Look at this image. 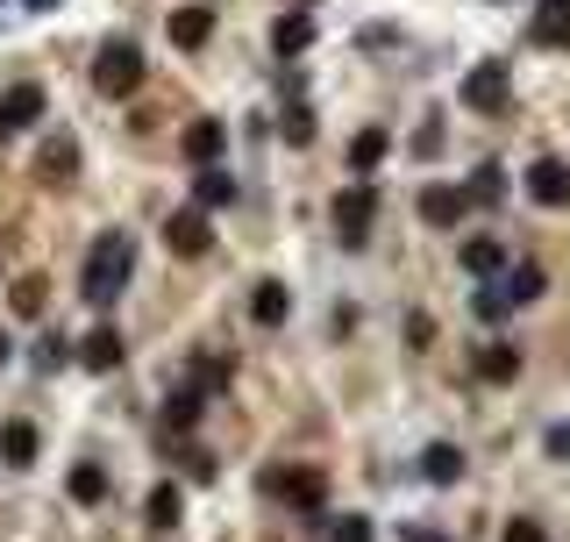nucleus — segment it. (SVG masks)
I'll use <instances>...</instances> for the list:
<instances>
[{"instance_id":"obj_23","label":"nucleus","mask_w":570,"mask_h":542,"mask_svg":"<svg viewBox=\"0 0 570 542\" xmlns=\"http://www.w3.org/2000/svg\"><path fill=\"white\" fill-rule=\"evenodd\" d=\"M385 150H393V136H385V129H364V136L350 143V164H357V172H379Z\"/></svg>"},{"instance_id":"obj_22","label":"nucleus","mask_w":570,"mask_h":542,"mask_svg":"<svg viewBox=\"0 0 570 542\" xmlns=\"http://www.w3.org/2000/svg\"><path fill=\"white\" fill-rule=\"evenodd\" d=\"M0 115H8V129H22V122H36L43 115V86H14L8 100H0Z\"/></svg>"},{"instance_id":"obj_6","label":"nucleus","mask_w":570,"mask_h":542,"mask_svg":"<svg viewBox=\"0 0 570 542\" xmlns=\"http://www.w3.org/2000/svg\"><path fill=\"white\" fill-rule=\"evenodd\" d=\"M164 243H172L178 258H207V243H215V236H207V207H178V215L164 221Z\"/></svg>"},{"instance_id":"obj_16","label":"nucleus","mask_w":570,"mask_h":542,"mask_svg":"<svg viewBox=\"0 0 570 542\" xmlns=\"http://www.w3.org/2000/svg\"><path fill=\"white\" fill-rule=\"evenodd\" d=\"M221 143H229V129H221V122H193L186 136H178V150H186L193 164H215V158H221Z\"/></svg>"},{"instance_id":"obj_17","label":"nucleus","mask_w":570,"mask_h":542,"mask_svg":"<svg viewBox=\"0 0 570 542\" xmlns=\"http://www.w3.org/2000/svg\"><path fill=\"white\" fill-rule=\"evenodd\" d=\"M463 271H471V279H500V271H506V243L471 236V243H463Z\"/></svg>"},{"instance_id":"obj_2","label":"nucleus","mask_w":570,"mask_h":542,"mask_svg":"<svg viewBox=\"0 0 570 542\" xmlns=\"http://www.w3.org/2000/svg\"><path fill=\"white\" fill-rule=\"evenodd\" d=\"M371 221H379V193L364 186V178H357V186H342L336 193V236L350 250H364L371 243Z\"/></svg>"},{"instance_id":"obj_26","label":"nucleus","mask_w":570,"mask_h":542,"mask_svg":"<svg viewBox=\"0 0 570 542\" xmlns=\"http://www.w3.org/2000/svg\"><path fill=\"white\" fill-rule=\"evenodd\" d=\"M229 357H200V365H193V386H200V393H221V386H229Z\"/></svg>"},{"instance_id":"obj_1","label":"nucleus","mask_w":570,"mask_h":542,"mask_svg":"<svg viewBox=\"0 0 570 542\" xmlns=\"http://www.w3.org/2000/svg\"><path fill=\"white\" fill-rule=\"evenodd\" d=\"M129 271H136V243H129L122 229L94 236V250H86V271H79V300H94V307H108L114 293L129 285Z\"/></svg>"},{"instance_id":"obj_34","label":"nucleus","mask_w":570,"mask_h":542,"mask_svg":"<svg viewBox=\"0 0 570 542\" xmlns=\"http://www.w3.org/2000/svg\"><path fill=\"white\" fill-rule=\"evenodd\" d=\"M542 449H549V457H557V464L570 457V421H557V429H549V435H542Z\"/></svg>"},{"instance_id":"obj_29","label":"nucleus","mask_w":570,"mask_h":542,"mask_svg":"<svg viewBox=\"0 0 570 542\" xmlns=\"http://www.w3.org/2000/svg\"><path fill=\"white\" fill-rule=\"evenodd\" d=\"M278 129H285V143H293V150H299V143H314V115H307V108H285V122H278Z\"/></svg>"},{"instance_id":"obj_25","label":"nucleus","mask_w":570,"mask_h":542,"mask_svg":"<svg viewBox=\"0 0 570 542\" xmlns=\"http://www.w3.org/2000/svg\"><path fill=\"white\" fill-rule=\"evenodd\" d=\"M178 514H186V492H178V486H150V521H157V529H172Z\"/></svg>"},{"instance_id":"obj_3","label":"nucleus","mask_w":570,"mask_h":542,"mask_svg":"<svg viewBox=\"0 0 570 542\" xmlns=\"http://www.w3.org/2000/svg\"><path fill=\"white\" fill-rule=\"evenodd\" d=\"M94 86L108 100H129L143 86V51L136 43H108V51H100V65H94Z\"/></svg>"},{"instance_id":"obj_21","label":"nucleus","mask_w":570,"mask_h":542,"mask_svg":"<svg viewBox=\"0 0 570 542\" xmlns=\"http://www.w3.org/2000/svg\"><path fill=\"white\" fill-rule=\"evenodd\" d=\"M535 43H570V0H542V14H535Z\"/></svg>"},{"instance_id":"obj_14","label":"nucleus","mask_w":570,"mask_h":542,"mask_svg":"<svg viewBox=\"0 0 570 542\" xmlns=\"http://www.w3.org/2000/svg\"><path fill=\"white\" fill-rule=\"evenodd\" d=\"M492 285L506 293V307H528V300H542V264H514V271H500Z\"/></svg>"},{"instance_id":"obj_5","label":"nucleus","mask_w":570,"mask_h":542,"mask_svg":"<svg viewBox=\"0 0 570 542\" xmlns=\"http://www.w3.org/2000/svg\"><path fill=\"white\" fill-rule=\"evenodd\" d=\"M506 94H514L506 65H478L471 79H463V108H478V115H500V108H506Z\"/></svg>"},{"instance_id":"obj_18","label":"nucleus","mask_w":570,"mask_h":542,"mask_svg":"<svg viewBox=\"0 0 570 542\" xmlns=\"http://www.w3.org/2000/svg\"><path fill=\"white\" fill-rule=\"evenodd\" d=\"M79 365L86 371H114L122 365V336H114V328H94V336L79 343Z\"/></svg>"},{"instance_id":"obj_27","label":"nucleus","mask_w":570,"mask_h":542,"mask_svg":"<svg viewBox=\"0 0 570 542\" xmlns=\"http://www.w3.org/2000/svg\"><path fill=\"white\" fill-rule=\"evenodd\" d=\"M43 300H51V285H43V279H14V314H29V322H36Z\"/></svg>"},{"instance_id":"obj_38","label":"nucleus","mask_w":570,"mask_h":542,"mask_svg":"<svg viewBox=\"0 0 570 542\" xmlns=\"http://www.w3.org/2000/svg\"><path fill=\"white\" fill-rule=\"evenodd\" d=\"M8 350H14V343H8V336H0V365H8Z\"/></svg>"},{"instance_id":"obj_15","label":"nucleus","mask_w":570,"mask_h":542,"mask_svg":"<svg viewBox=\"0 0 570 542\" xmlns=\"http://www.w3.org/2000/svg\"><path fill=\"white\" fill-rule=\"evenodd\" d=\"M207 36H215V8H178L172 14V43H178V51H200Z\"/></svg>"},{"instance_id":"obj_31","label":"nucleus","mask_w":570,"mask_h":542,"mask_svg":"<svg viewBox=\"0 0 570 542\" xmlns=\"http://www.w3.org/2000/svg\"><path fill=\"white\" fill-rule=\"evenodd\" d=\"M336 542H379V535H371L364 514H342V521H336Z\"/></svg>"},{"instance_id":"obj_30","label":"nucleus","mask_w":570,"mask_h":542,"mask_svg":"<svg viewBox=\"0 0 570 542\" xmlns=\"http://www.w3.org/2000/svg\"><path fill=\"white\" fill-rule=\"evenodd\" d=\"M72 164H79V150H72V143H51V150H43V172H51V178H65Z\"/></svg>"},{"instance_id":"obj_7","label":"nucleus","mask_w":570,"mask_h":542,"mask_svg":"<svg viewBox=\"0 0 570 542\" xmlns=\"http://www.w3.org/2000/svg\"><path fill=\"white\" fill-rule=\"evenodd\" d=\"M528 193L542 207H570V164L563 158H535L528 164Z\"/></svg>"},{"instance_id":"obj_24","label":"nucleus","mask_w":570,"mask_h":542,"mask_svg":"<svg viewBox=\"0 0 570 542\" xmlns=\"http://www.w3.org/2000/svg\"><path fill=\"white\" fill-rule=\"evenodd\" d=\"M72 500L100 507V500H108V471H100V464H79V471H72Z\"/></svg>"},{"instance_id":"obj_8","label":"nucleus","mask_w":570,"mask_h":542,"mask_svg":"<svg viewBox=\"0 0 570 542\" xmlns=\"http://www.w3.org/2000/svg\"><path fill=\"white\" fill-rule=\"evenodd\" d=\"M463 207H471V193H457V186H428L421 193V221H428V229H457Z\"/></svg>"},{"instance_id":"obj_9","label":"nucleus","mask_w":570,"mask_h":542,"mask_svg":"<svg viewBox=\"0 0 570 542\" xmlns=\"http://www.w3.org/2000/svg\"><path fill=\"white\" fill-rule=\"evenodd\" d=\"M200 406H207V393H200V386H172V393H164V429H172V435H186L193 429V421H200Z\"/></svg>"},{"instance_id":"obj_4","label":"nucleus","mask_w":570,"mask_h":542,"mask_svg":"<svg viewBox=\"0 0 570 542\" xmlns=\"http://www.w3.org/2000/svg\"><path fill=\"white\" fill-rule=\"evenodd\" d=\"M264 492H278L285 507H299V514H314V507L328 500V478L314 471V464H285V471L264 478Z\"/></svg>"},{"instance_id":"obj_10","label":"nucleus","mask_w":570,"mask_h":542,"mask_svg":"<svg viewBox=\"0 0 570 542\" xmlns=\"http://www.w3.org/2000/svg\"><path fill=\"white\" fill-rule=\"evenodd\" d=\"M36 449H43V435L29 429V421H0V464L22 471V464H36Z\"/></svg>"},{"instance_id":"obj_40","label":"nucleus","mask_w":570,"mask_h":542,"mask_svg":"<svg viewBox=\"0 0 570 542\" xmlns=\"http://www.w3.org/2000/svg\"><path fill=\"white\" fill-rule=\"evenodd\" d=\"M0 136H14V129H8V115H0Z\"/></svg>"},{"instance_id":"obj_11","label":"nucleus","mask_w":570,"mask_h":542,"mask_svg":"<svg viewBox=\"0 0 570 542\" xmlns=\"http://www.w3.org/2000/svg\"><path fill=\"white\" fill-rule=\"evenodd\" d=\"M478 379H485V386H514L520 379V350H514V343H485V350H478Z\"/></svg>"},{"instance_id":"obj_37","label":"nucleus","mask_w":570,"mask_h":542,"mask_svg":"<svg viewBox=\"0 0 570 542\" xmlns=\"http://www.w3.org/2000/svg\"><path fill=\"white\" fill-rule=\"evenodd\" d=\"M407 542H449V535H435V529H407Z\"/></svg>"},{"instance_id":"obj_32","label":"nucleus","mask_w":570,"mask_h":542,"mask_svg":"<svg viewBox=\"0 0 570 542\" xmlns=\"http://www.w3.org/2000/svg\"><path fill=\"white\" fill-rule=\"evenodd\" d=\"M478 314H485V322H500V314H514V307H506L500 285H485V293H478Z\"/></svg>"},{"instance_id":"obj_12","label":"nucleus","mask_w":570,"mask_h":542,"mask_svg":"<svg viewBox=\"0 0 570 542\" xmlns=\"http://www.w3.org/2000/svg\"><path fill=\"white\" fill-rule=\"evenodd\" d=\"M285 314H293V293H285L278 279H264L257 293H250V322H257V328H278Z\"/></svg>"},{"instance_id":"obj_13","label":"nucleus","mask_w":570,"mask_h":542,"mask_svg":"<svg viewBox=\"0 0 570 542\" xmlns=\"http://www.w3.org/2000/svg\"><path fill=\"white\" fill-rule=\"evenodd\" d=\"M307 43H314V14H278V22H272V51L278 57H299V51H307Z\"/></svg>"},{"instance_id":"obj_36","label":"nucleus","mask_w":570,"mask_h":542,"mask_svg":"<svg viewBox=\"0 0 570 542\" xmlns=\"http://www.w3.org/2000/svg\"><path fill=\"white\" fill-rule=\"evenodd\" d=\"M500 542H542V529H535V521H514V529H506Z\"/></svg>"},{"instance_id":"obj_35","label":"nucleus","mask_w":570,"mask_h":542,"mask_svg":"<svg viewBox=\"0 0 570 542\" xmlns=\"http://www.w3.org/2000/svg\"><path fill=\"white\" fill-rule=\"evenodd\" d=\"M186 471H193V478H200V486H207V478H215V457H207V449H186Z\"/></svg>"},{"instance_id":"obj_33","label":"nucleus","mask_w":570,"mask_h":542,"mask_svg":"<svg viewBox=\"0 0 570 542\" xmlns=\"http://www.w3.org/2000/svg\"><path fill=\"white\" fill-rule=\"evenodd\" d=\"M65 357H72V350H65V336H43V350H36V365H43V371H57Z\"/></svg>"},{"instance_id":"obj_39","label":"nucleus","mask_w":570,"mask_h":542,"mask_svg":"<svg viewBox=\"0 0 570 542\" xmlns=\"http://www.w3.org/2000/svg\"><path fill=\"white\" fill-rule=\"evenodd\" d=\"M22 8H57V0H22Z\"/></svg>"},{"instance_id":"obj_20","label":"nucleus","mask_w":570,"mask_h":542,"mask_svg":"<svg viewBox=\"0 0 570 542\" xmlns=\"http://www.w3.org/2000/svg\"><path fill=\"white\" fill-rule=\"evenodd\" d=\"M421 471H428V486H457V478H463V449H449V443H428Z\"/></svg>"},{"instance_id":"obj_28","label":"nucleus","mask_w":570,"mask_h":542,"mask_svg":"<svg viewBox=\"0 0 570 542\" xmlns=\"http://www.w3.org/2000/svg\"><path fill=\"white\" fill-rule=\"evenodd\" d=\"M471 200H506V172H500V164H478V178H471Z\"/></svg>"},{"instance_id":"obj_19","label":"nucleus","mask_w":570,"mask_h":542,"mask_svg":"<svg viewBox=\"0 0 570 542\" xmlns=\"http://www.w3.org/2000/svg\"><path fill=\"white\" fill-rule=\"evenodd\" d=\"M193 200H200V207H229V200H235V178L221 172V164H200V178H193Z\"/></svg>"}]
</instances>
